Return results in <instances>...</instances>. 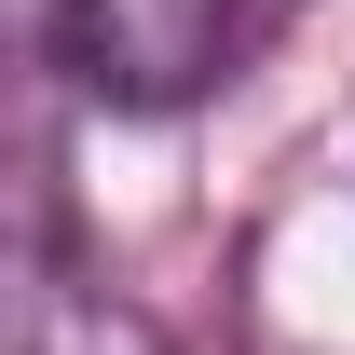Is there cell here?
I'll return each instance as SVG.
<instances>
[{
    "label": "cell",
    "mask_w": 355,
    "mask_h": 355,
    "mask_svg": "<svg viewBox=\"0 0 355 355\" xmlns=\"http://www.w3.org/2000/svg\"><path fill=\"white\" fill-rule=\"evenodd\" d=\"M232 28L246 0H55V69L96 96V110H191V96L232 69Z\"/></svg>",
    "instance_id": "obj_1"
},
{
    "label": "cell",
    "mask_w": 355,
    "mask_h": 355,
    "mask_svg": "<svg viewBox=\"0 0 355 355\" xmlns=\"http://www.w3.org/2000/svg\"><path fill=\"white\" fill-rule=\"evenodd\" d=\"M14 355H164V328L137 301H110V287H83V273L28 260V287H14Z\"/></svg>",
    "instance_id": "obj_2"
}]
</instances>
